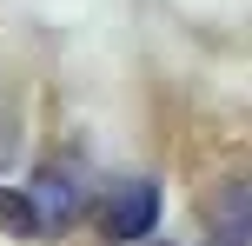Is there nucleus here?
<instances>
[{
    "label": "nucleus",
    "instance_id": "f257e3e1",
    "mask_svg": "<svg viewBox=\"0 0 252 246\" xmlns=\"http://www.w3.org/2000/svg\"><path fill=\"white\" fill-rule=\"evenodd\" d=\"M93 226H100V240H113V246L146 240L153 226H159V186L153 180H120L113 193L93 207Z\"/></svg>",
    "mask_w": 252,
    "mask_h": 246
},
{
    "label": "nucleus",
    "instance_id": "f03ea898",
    "mask_svg": "<svg viewBox=\"0 0 252 246\" xmlns=\"http://www.w3.org/2000/svg\"><path fill=\"white\" fill-rule=\"evenodd\" d=\"M206 246H252V186L226 180L206 200Z\"/></svg>",
    "mask_w": 252,
    "mask_h": 246
},
{
    "label": "nucleus",
    "instance_id": "7ed1b4c3",
    "mask_svg": "<svg viewBox=\"0 0 252 246\" xmlns=\"http://www.w3.org/2000/svg\"><path fill=\"white\" fill-rule=\"evenodd\" d=\"M27 193H33V207H40V240H47V233H66V226L80 220V180L66 167H40Z\"/></svg>",
    "mask_w": 252,
    "mask_h": 246
},
{
    "label": "nucleus",
    "instance_id": "20e7f679",
    "mask_svg": "<svg viewBox=\"0 0 252 246\" xmlns=\"http://www.w3.org/2000/svg\"><path fill=\"white\" fill-rule=\"evenodd\" d=\"M0 233L13 240H40V207L27 186H0Z\"/></svg>",
    "mask_w": 252,
    "mask_h": 246
}]
</instances>
